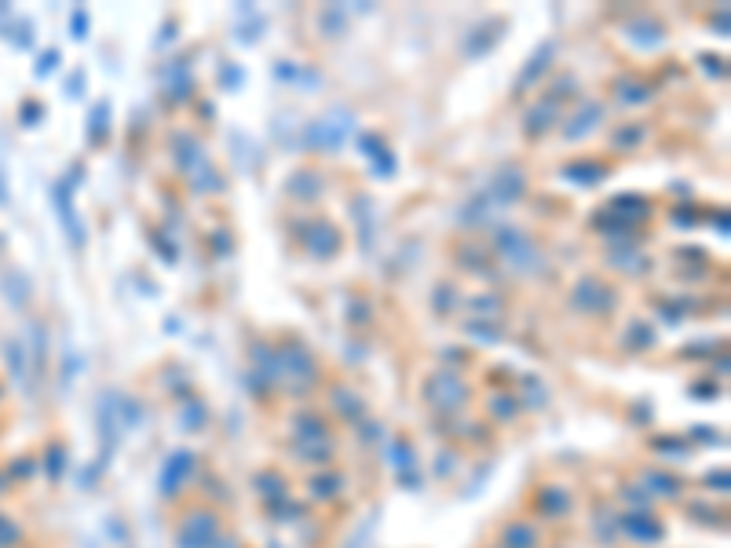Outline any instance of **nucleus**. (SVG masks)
Masks as SVG:
<instances>
[{
  "label": "nucleus",
  "instance_id": "f257e3e1",
  "mask_svg": "<svg viewBox=\"0 0 731 548\" xmlns=\"http://www.w3.org/2000/svg\"><path fill=\"white\" fill-rule=\"evenodd\" d=\"M501 249H505V256H509L512 264H523V260H534V245L523 238V234H512L505 231L501 234Z\"/></svg>",
  "mask_w": 731,
  "mask_h": 548
}]
</instances>
